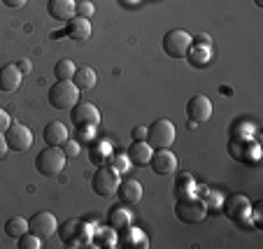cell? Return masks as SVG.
I'll list each match as a JSON object with an SVG mask.
<instances>
[{
    "label": "cell",
    "instance_id": "cell-27",
    "mask_svg": "<svg viewBox=\"0 0 263 249\" xmlns=\"http://www.w3.org/2000/svg\"><path fill=\"white\" fill-rule=\"evenodd\" d=\"M175 186H177V198H182V196H194V191H196L194 177H191L189 173H179Z\"/></svg>",
    "mask_w": 263,
    "mask_h": 249
},
{
    "label": "cell",
    "instance_id": "cell-23",
    "mask_svg": "<svg viewBox=\"0 0 263 249\" xmlns=\"http://www.w3.org/2000/svg\"><path fill=\"white\" fill-rule=\"evenodd\" d=\"M189 61L196 65V68H205V65L212 61V51H210V45H198L189 47Z\"/></svg>",
    "mask_w": 263,
    "mask_h": 249
},
{
    "label": "cell",
    "instance_id": "cell-29",
    "mask_svg": "<svg viewBox=\"0 0 263 249\" xmlns=\"http://www.w3.org/2000/svg\"><path fill=\"white\" fill-rule=\"evenodd\" d=\"M16 247L19 249H40L42 247V238H37V235L35 233H24L19 238V242H16Z\"/></svg>",
    "mask_w": 263,
    "mask_h": 249
},
{
    "label": "cell",
    "instance_id": "cell-14",
    "mask_svg": "<svg viewBox=\"0 0 263 249\" xmlns=\"http://www.w3.org/2000/svg\"><path fill=\"white\" fill-rule=\"evenodd\" d=\"M117 198L121 200V205L130 207V205H138L142 200V184L135 180H126L119 182V189H117Z\"/></svg>",
    "mask_w": 263,
    "mask_h": 249
},
{
    "label": "cell",
    "instance_id": "cell-26",
    "mask_svg": "<svg viewBox=\"0 0 263 249\" xmlns=\"http://www.w3.org/2000/svg\"><path fill=\"white\" fill-rule=\"evenodd\" d=\"M105 159H109V147L107 142H93L89 149V161L93 165H105Z\"/></svg>",
    "mask_w": 263,
    "mask_h": 249
},
{
    "label": "cell",
    "instance_id": "cell-7",
    "mask_svg": "<svg viewBox=\"0 0 263 249\" xmlns=\"http://www.w3.org/2000/svg\"><path fill=\"white\" fill-rule=\"evenodd\" d=\"M191 45H194V37H191L186 30L175 28L163 35V51L170 59H186Z\"/></svg>",
    "mask_w": 263,
    "mask_h": 249
},
{
    "label": "cell",
    "instance_id": "cell-34",
    "mask_svg": "<svg viewBox=\"0 0 263 249\" xmlns=\"http://www.w3.org/2000/svg\"><path fill=\"white\" fill-rule=\"evenodd\" d=\"M147 133H149V126H135L133 140H147Z\"/></svg>",
    "mask_w": 263,
    "mask_h": 249
},
{
    "label": "cell",
    "instance_id": "cell-35",
    "mask_svg": "<svg viewBox=\"0 0 263 249\" xmlns=\"http://www.w3.org/2000/svg\"><path fill=\"white\" fill-rule=\"evenodd\" d=\"M16 68H19V70H21V75H28L30 70H33V63H30V61H28V59H21V61H19V63H16Z\"/></svg>",
    "mask_w": 263,
    "mask_h": 249
},
{
    "label": "cell",
    "instance_id": "cell-25",
    "mask_svg": "<svg viewBox=\"0 0 263 249\" xmlns=\"http://www.w3.org/2000/svg\"><path fill=\"white\" fill-rule=\"evenodd\" d=\"M24 233H28V219H24V217H12V219H7V224H5V235H10V238L19 240Z\"/></svg>",
    "mask_w": 263,
    "mask_h": 249
},
{
    "label": "cell",
    "instance_id": "cell-20",
    "mask_svg": "<svg viewBox=\"0 0 263 249\" xmlns=\"http://www.w3.org/2000/svg\"><path fill=\"white\" fill-rule=\"evenodd\" d=\"M89 242L98 244V247H105V249L119 247V231H115L112 226H107V228H96V231H91Z\"/></svg>",
    "mask_w": 263,
    "mask_h": 249
},
{
    "label": "cell",
    "instance_id": "cell-37",
    "mask_svg": "<svg viewBox=\"0 0 263 249\" xmlns=\"http://www.w3.org/2000/svg\"><path fill=\"white\" fill-rule=\"evenodd\" d=\"M26 0H3V5H7V7H21Z\"/></svg>",
    "mask_w": 263,
    "mask_h": 249
},
{
    "label": "cell",
    "instance_id": "cell-32",
    "mask_svg": "<svg viewBox=\"0 0 263 249\" xmlns=\"http://www.w3.org/2000/svg\"><path fill=\"white\" fill-rule=\"evenodd\" d=\"M61 149H63V154H65V159H77L80 156V142L77 140H65L63 145H61Z\"/></svg>",
    "mask_w": 263,
    "mask_h": 249
},
{
    "label": "cell",
    "instance_id": "cell-38",
    "mask_svg": "<svg viewBox=\"0 0 263 249\" xmlns=\"http://www.w3.org/2000/svg\"><path fill=\"white\" fill-rule=\"evenodd\" d=\"M254 5H256V7H263V0H254Z\"/></svg>",
    "mask_w": 263,
    "mask_h": 249
},
{
    "label": "cell",
    "instance_id": "cell-3",
    "mask_svg": "<svg viewBox=\"0 0 263 249\" xmlns=\"http://www.w3.org/2000/svg\"><path fill=\"white\" fill-rule=\"evenodd\" d=\"M80 98V89L72 84V80H56L49 89V105L54 110H72Z\"/></svg>",
    "mask_w": 263,
    "mask_h": 249
},
{
    "label": "cell",
    "instance_id": "cell-15",
    "mask_svg": "<svg viewBox=\"0 0 263 249\" xmlns=\"http://www.w3.org/2000/svg\"><path fill=\"white\" fill-rule=\"evenodd\" d=\"M21 80H24V75H21V70L16 68V63H10V65H5V68H0V91H3V93H14L21 86Z\"/></svg>",
    "mask_w": 263,
    "mask_h": 249
},
{
    "label": "cell",
    "instance_id": "cell-17",
    "mask_svg": "<svg viewBox=\"0 0 263 249\" xmlns=\"http://www.w3.org/2000/svg\"><path fill=\"white\" fill-rule=\"evenodd\" d=\"M119 247L147 249L149 247V240H147V235H144L140 228H135V226H126V228L119 231Z\"/></svg>",
    "mask_w": 263,
    "mask_h": 249
},
{
    "label": "cell",
    "instance_id": "cell-9",
    "mask_svg": "<svg viewBox=\"0 0 263 249\" xmlns=\"http://www.w3.org/2000/svg\"><path fill=\"white\" fill-rule=\"evenodd\" d=\"M147 142L154 149H170V145L175 142V126L170 119H156L149 126Z\"/></svg>",
    "mask_w": 263,
    "mask_h": 249
},
{
    "label": "cell",
    "instance_id": "cell-11",
    "mask_svg": "<svg viewBox=\"0 0 263 249\" xmlns=\"http://www.w3.org/2000/svg\"><path fill=\"white\" fill-rule=\"evenodd\" d=\"M28 231L35 233L37 238L47 240L59 231V221H56V217L51 215V212H47V209L45 212H35V215L28 219Z\"/></svg>",
    "mask_w": 263,
    "mask_h": 249
},
{
    "label": "cell",
    "instance_id": "cell-5",
    "mask_svg": "<svg viewBox=\"0 0 263 249\" xmlns=\"http://www.w3.org/2000/svg\"><path fill=\"white\" fill-rule=\"evenodd\" d=\"M91 226L82 219H68L65 224H61L59 228V238L65 247H80V244L89 242L91 240Z\"/></svg>",
    "mask_w": 263,
    "mask_h": 249
},
{
    "label": "cell",
    "instance_id": "cell-19",
    "mask_svg": "<svg viewBox=\"0 0 263 249\" xmlns=\"http://www.w3.org/2000/svg\"><path fill=\"white\" fill-rule=\"evenodd\" d=\"M74 5H77L74 0H49V3H47V12H49L51 19L68 24L74 16Z\"/></svg>",
    "mask_w": 263,
    "mask_h": 249
},
{
    "label": "cell",
    "instance_id": "cell-2",
    "mask_svg": "<svg viewBox=\"0 0 263 249\" xmlns=\"http://www.w3.org/2000/svg\"><path fill=\"white\" fill-rule=\"evenodd\" d=\"M175 217L182 224H200L208 219V205L196 196H182L175 203Z\"/></svg>",
    "mask_w": 263,
    "mask_h": 249
},
{
    "label": "cell",
    "instance_id": "cell-10",
    "mask_svg": "<svg viewBox=\"0 0 263 249\" xmlns=\"http://www.w3.org/2000/svg\"><path fill=\"white\" fill-rule=\"evenodd\" d=\"M5 140H7V147H10V151H28L30 145H33V133H30L28 126L24 124H14L12 121L10 128L5 130Z\"/></svg>",
    "mask_w": 263,
    "mask_h": 249
},
{
    "label": "cell",
    "instance_id": "cell-22",
    "mask_svg": "<svg viewBox=\"0 0 263 249\" xmlns=\"http://www.w3.org/2000/svg\"><path fill=\"white\" fill-rule=\"evenodd\" d=\"M96 82H98V75H96L93 68H89V65H82V68L74 70L72 84L77 86L80 91H91L96 86Z\"/></svg>",
    "mask_w": 263,
    "mask_h": 249
},
{
    "label": "cell",
    "instance_id": "cell-31",
    "mask_svg": "<svg viewBox=\"0 0 263 249\" xmlns=\"http://www.w3.org/2000/svg\"><path fill=\"white\" fill-rule=\"evenodd\" d=\"M74 14L77 16H84V19H91L96 14V7L91 0H80L77 5H74Z\"/></svg>",
    "mask_w": 263,
    "mask_h": 249
},
{
    "label": "cell",
    "instance_id": "cell-8",
    "mask_svg": "<svg viewBox=\"0 0 263 249\" xmlns=\"http://www.w3.org/2000/svg\"><path fill=\"white\" fill-rule=\"evenodd\" d=\"M119 173H117L115 168H109V165H100L98 170H96L93 180H91V186H93V191L98 196H103V198H109V196H115L117 189H119Z\"/></svg>",
    "mask_w": 263,
    "mask_h": 249
},
{
    "label": "cell",
    "instance_id": "cell-33",
    "mask_svg": "<svg viewBox=\"0 0 263 249\" xmlns=\"http://www.w3.org/2000/svg\"><path fill=\"white\" fill-rule=\"evenodd\" d=\"M10 124H12V119H10V114H7L3 107H0V133H5L7 128H10Z\"/></svg>",
    "mask_w": 263,
    "mask_h": 249
},
{
    "label": "cell",
    "instance_id": "cell-36",
    "mask_svg": "<svg viewBox=\"0 0 263 249\" xmlns=\"http://www.w3.org/2000/svg\"><path fill=\"white\" fill-rule=\"evenodd\" d=\"M10 151V147H7V140H5V133H0V159Z\"/></svg>",
    "mask_w": 263,
    "mask_h": 249
},
{
    "label": "cell",
    "instance_id": "cell-24",
    "mask_svg": "<svg viewBox=\"0 0 263 249\" xmlns=\"http://www.w3.org/2000/svg\"><path fill=\"white\" fill-rule=\"evenodd\" d=\"M130 221H133V217H130L128 207H117L109 212V226L115 231H121V228H126V226H130Z\"/></svg>",
    "mask_w": 263,
    "mask_h": 249
},
{
    "label": "cell",
    "instance_id": "cell-13",
    "mask_svg": "<svg viewBox=\"0 0 263 249\" xmlns=\"http://www.w3.org/2000/svg\"><path fill=\"white\" fill-rule=\"evenodd\" d=\"M186 117L196 124H203L212 117V103H210L208 95H194V98L186 103Z\"/></svg>",
    "mask_w": 263,
    "mask_h": 249
},
{
    "label": "cell",
    "instance_id": "cell-16",
    "mask_svg": "<svg viewBox=\"0 0 263 249\" xmlns=\"http://www.w3.org/2000/svg\"><path fill=\"white\" fill-rule=\"evenodd\" d=\"M65 35L74 42H86L91 37V21L74 14L72 19L68 21V26H65Z\"/></svg>",
    "mask_w": 263,
    "mask_h": 249
},
{
    "label": "cell",
    "instance_id": "cell-30",
    "mask_svg": "<svg viewBox=\"0 0 263 249\" xmlns=\"http://www.w3.org/2000/svg\"><path fill=\"white\" fill-rule=\"evenodd\" d=\"M109 168H115L119 175H121V173H126V170L130 168L128 156H126V154H115V156L109 154Z\"/></svg>",
    "mask_w": 263,
    "mask_h": 249
},
{
    "label": "cell",
    "instance_id": "cell-12",
    "mask_svg": "<svg viewBox=\"0 0 263 249\" xmlns=\"http://www.w3.org/2000/svg\"><path fill=\"white\" fill-rule=\"evenodd\" d=\"M149 165L156 175H173L177 173V156L170 149H156L149 159Z\"/></svg>",
    "mask_w": 263,
    "mask_h": 249
},
{
    "label": "cell",
    "instance_id": "cell-28",
    "mask_svg": "<svg viewBox=\"0 0 263 249\" xmlns=\"http://www.w3.org/2000/svg\"><path fill=\"white\" fill-rule=\"evenodd\" d=\"M74 63L70 59H61L59 63L54 65V75H56V80H72V75H74Z\"/></svg>",
    "mask_w": 263,
    "mask_h": 249
},
{
    "label": "cell",
    "instance_id": "cell-18",
    "mask_svg": "<svg viewBox=\"0 0 263 249\" xmlns=\"http://www.w3.org/2000/svg\"><path fill=\"white\" fill-rule=\"evenodd\" d=\"M154 154V147L149 145L147 140H133V145L128 149V161L133 165H149V159Z\"/></svg>",
    "mask_w": 263,
    "mask_h": 249
},
{
    "label": "cell",
    "instance_id": "cell-21",
    "mask_svg": "<svg viewBox=\"0 0 263 249\" xmlns=\"http://www.w3.org/2000/svg\"><path fill=\"white\" fill-rule=\"evenodd\" d=\"M42 138H45V142L49 147H61L65 140H68V128H65V124H61V121H51V124L45 126Z\"/></svg>",
    "mask_w": 263,
    "mask_h": 249
},
{
    "label": "cell",
    "instance_id": "cell-1",
    "mask_svg": "<svg viewBox=\"0 0 263 249\" xmlns=\"http://www.w3.org/2000/svg\"><path fill=\"white\" fill-rule=\"evenodd\" d=\"M70 121H72L74 128H80L82 138L89 140L100 124V112H98V107L91 103H77L72 110H70Z\"/></svg>",
    "mask_w": 263,
    "mask_h": 249
},
{
    "label": "cell",
    "instance_id": "cell-6",
    "mask_svg": "<svg viewBox=\"0 0 263 249\" xmlns=\"http://www.w3.org/2000/svg\"><path fill=\"white\" fill-rule=\"evenodd\" d=\"M223 215L229 217L233 224H252V203L245 194H231L223 200Z\"/></svg>",
    "mask_w": 263,
    "mask_h": 249
},
{
    "label": "cell",
    "instance_id": "cell-4",
    "mask_svg": "<svg viewBox=\"0 0 263 249\" xmlns=\"http://www.w3.org/2000/svg\"><path fill=\"white\" fill-rule=\"evenodd\" d=\"M65 168V154L61 147H49V149H42L40 154L35 156V170L45 177H56L61 175Z\"/></svg>",
    "mask_w": 263,
    "mask_h": 249
}]
</instances>
